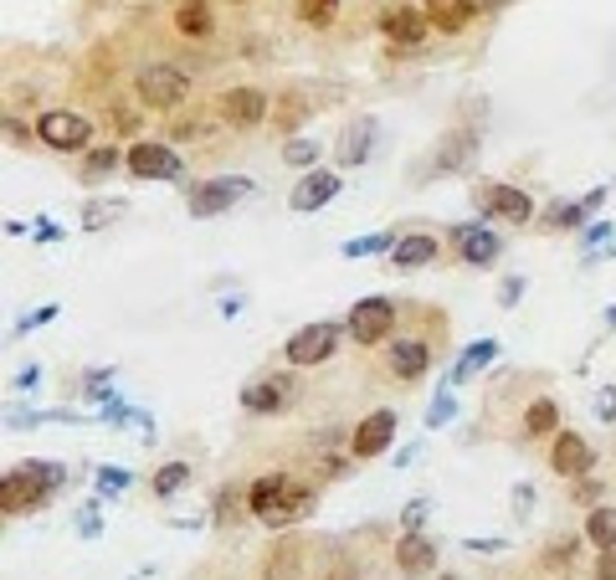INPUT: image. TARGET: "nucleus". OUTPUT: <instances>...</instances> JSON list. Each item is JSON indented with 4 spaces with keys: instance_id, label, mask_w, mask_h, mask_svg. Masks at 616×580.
Instances as JSON below:
<instances>
[{
    "instance_id": "1",
    "label": "nucleus",
    "mask_w": 616,
    "mask_h": 580,
    "mask_svg": "<svg viewBox=\"0 0 616 580\" xmlns=\"http://www.w3.org/2000/svg\"><path fill=\"white\" fill-rule=\"evenodd\" d=\"M247 508H252L268 529H288L293 519H304L308 508H313V493H308V483H298V478L268 472V478H257L252 489H247Z\"/></svg>"
},
{
    "instance_id": "2",
    "label": "nucleus",
    "mask_w": 616,
    "mask_h": 580,
    "mask_svg": "<svg viewBox=\"0 0 616 580\" xmlns=\"http://www.w3.org/2000/svg\"><path fill=\"white\" fill-rule=\"evenodd\" d=\"M62 489V468H52V462H26L21 472H11L5 483H0V504H5V514H16V508H37L47 493Z\"/></svg>"
},
{
    "instance_id": "3",
    "label": "nucleus",
    "mask_w": 616,
    "mask_h": 580,
    "mask_svg": "<svg viewBox=\"0 0 616 580\" xmlns=\"http://www.w3.org/2000/svg\"><path fill=\"white\" fill-rule=\"evenodd\" d=\"M185 88H190V83H185V73L181 67H145V73H139V98H145L149 109H175V103H181L185 98Z\"/></svg>"
},
{
    "instance_id": "4",
    "label": "nucleus",
    "mask_w": 616,
    "mask_h": 580,
    "mask_svg": "<svg viewBox=\"0 0 616 580\" xmlns=\"http://www.w3.org/2000/svg\"><path fill=\"white\" fill-rule=\"evenodd\" d=\"M391 324H396V309H391L385 298H365V304H355V313H349V329H355L360 345H381L385 334H391Z\"/></svg>"
},
{
    "instance_id": "5",
    "label": "nucleus",
    "mask_w": 616,
    "mask_h": 580,
    "mask_svg": "<svg viewBox=\"0 0 616 580\" xmlns=\"http://www.w3.org/2000/svg\"><path fill=\"white\" fill-rule=\"evenodd\" d=\"M37 134L52 149H83L88 145V134H93V124L83 119V113H47V119L37 124Z\"/></svg>"
},
{
    "instance_id": "6",
    "label": "nucleus",
    "mask_w": 616,
    "mask_h": 580,
    "mask_svg": "<svg viewBox=\"0 0 616 580\" xmlns=\"http://www.w3.org/2000/svg\"><path fill=\"white\" fill-rule=\"evenodd\" d=\"M334 340H340V329L334 324H313V329H298L288 340V360L293 365H319L334 355Z\"/></svg>"
},
{
    "instance_id": "7",
    "label": "nucleus",
    "mask_w": 616,
    "mask_h": 580,
    "mask_svg": "<svg viewBox=\"0 0 616 580\" xmlns=\"http://www.w3.org/2000/svg\"><path fill=\"white\" fill-rule=\"evenodd\" d=\"M128 170H134L139 181H175V175H181V160L164 145H134L128 149Z\"/></svg>"
},
{
    "instance_id": "8",
    "label": "nucleus",
    "mask_w": 616,
    "mask_h": 580,
    "mask_svg": "<svg viewBox=\"0 0 616 580\" xmlns=\"http://www.w3.org/2000/svg\"><path fill=\"white\" fill-rule=\"evenodd\" d=\"M221 113H226V124L252 128V124H262V119H268V98H262L257 88H236V92H226V98H221Z\"/></svg>"
},
{
    "instance_id": "9",
    "label": "nucleus",
    "mask_w": 616,
    "mask_h": 580,
    "mask_svg": "<svg viewBox=\"0 0 616 580\" xmlns=\"http://www.w3.org/2000/svg\"><path fill=\"white\" fill-rule=\"evenodd\" d=\"M591 447H586V436H576V432H560L555 436V453H550V468L555 472H565V478H576V472H586L591 468Z\"/></svg>"
},
{
    "instance_id": "10",
    "label": "nucleus",
    "mask_w": 616,
    "mask_h": 580,
    "mask_svg": "<svg viewBox=\"0 0 616 580\" xmlns=\"http://www.w3.org/2000/svg\"><path fill=\"white\" fill-rule=\"evenodd\" d=\"M381 32H385V41H396V47H421V41H427V16H421V11H385Z\"/></svg>"
},
{
    "instance_id": "11",
    "label": "nucleus",
    "mask_w": 616,
    "mask_h": 580,
    "mask_svg": "<svg viewBox=\"0 0 616 580\" xmlns=\"http://www.w3.org/2000/svg\"><path fill=\"white\" fill-rule=\"evenodd\" d=\"M391 436H396V417L391 411H375V417L360 421V432H355V453L360 457H375L391 447Z\"/></svg>"
},
{
    "instance_id": "12",
    "label": "nucleus",
    "mask_w": 616,
    "mask_h": 580,
    "mask_svg": "<svg viewBox=\"0 0 616 580\" xmlns=\"http://www.w3.org/2000/svg\"><path fill=\"white\" fill-rule=\"evenodd\" d=\"M396 565L406 570V576H432V565H436V544L427 540V534H406V540L396 544Z\"/></svg>"
},
{
    "instance_id": "13",
    "label": "nucleus",
    "mask_w": 616,
    "mask_h": 580,
    "mask_svg": "<svg viewBox=\"0 0 616 580\" xmlns=\"http://www.w3.org/2000/svg\"><path fill=\"white\" fill-rule=\"evenodd\" d=\"M252 190L247 181H211V185H200L196 190V217H217V211H226L232 200H242Z\"/></svg>"
},
{
    "instance_id": "14",
    "label": "nucleus",
    "mask_w": 616,
    "mask_h": 580,
    "mask_svg": "<svg viewBox=\"0 0 616 580\" xmlns=\"http://www.w3.org/2000/svg\"><path fill=\"white\" fill-rule=\"evenodd\" d=\"M262 580H304V544L298 540H283L278 550H272L268 570H262Z\"/></svg>"
},
{
    "instance_id": "15",
    "label": "nucleus",
    "mask_w": 616,
    "mask_h": 580,
    "mask_svg": "<svg viewBox=\"0 0 616 580\" xmlns=\"http://www.w3.org/2000/svg\"><path fill=\"white\" fill-rule=\"evenodd\" d=\"M334 196H340V181H334V175H308V181L293 190V211H319V206Z\"/></svg>"
},
{
    "instance_id": "16",
    "label": "nucleus",
    "mask_w": 616,
    "mask_h": 580,
    "mask_svg": "<svg viewBox=\"0 0 616 580\" xmlns=\"http://www.w3.org/2000/svg\"><path fill=\"white\" fill-rule=\"evenodd\" d=\"M489 211L519 226V221H529V196H525V190H514V185H493V190H489Z\"/></svg>"
},
{
    "instance_id": "17",
    "label": "nucleus",
    "mask_w": 616,
    "mask_h": 580,
    "mask_svg": "<svg viewBox=\"0 0 616 580\" xmlns=\"http://www.w3.org/2000/svg\"><path fill=\"white\" fill-rule=\"evenodd\" d=\"M283 396H288V381H262V385H247V391H242V406L257 411V417H268V411L283 406Z\"/></svg>"
},
{
    "instance_id": "18",
    "label": "nucleus",
    "mask_w": 616,
    "mask_h": 580,
    "mask_svg": "<svg viewBox=\"0 0 616 580\" xmlns=\"http://www.w3.org/2000/svg\"><path fill=\"white\" fill-rule=\"evenodd\" d=\"M175 26H181L185 37H211V0H181Z\"/></svg>"
},
{
    "instance_id": "19",
    "label": "nucleus",
    "mask_w": 616,
    "mask_h": 580,
    "mask_svg": "<svg viewBox=\"0 0 616 580\" xmlns=\"http://www.w3.org/2000/svg\"><path fill=\"white\" fill-rule=\"evenodd\" d=\"M391 370H396L401 381H417L421 370H427V349L411 345V340H406V345H391Z\"/></svg>"
},
{
    "instance_id": "20",
    "label": "nucleus",
    "mask_w": 616,
    "mask_h": 580,
    "mask_svg": "<svg viewBox=\"0 0 616 580\" xmlns=\"http://www.w3.org/2000/svg\"><path fill=\"white\" fill-rule=\"evenodd\" d=\"M586 540L596 544V550H616V508H591V519H586Z\"/></svg>"
},
{
    "instance_id": "21",
    "label": "nucleus",
    "mask_w": 616,
    "mask_h": 580,
    "mask_svg": "<svg viewBox=\"0 0 616 580\" xmlns=\"http://www.w3.org/2000/svg\"><path fill=\"white\" fill-rule=\"evenodd\" d=\"M427 16H432V26H442V32H463L468 0H427Z\"/></svg>"
},
{
    "instance_id": "22",
    "label": "nucleus",
    "mask_w": 616,
    "mask_h": 580,
    "mask_svg": "<svg viewBox=\"0 0 616 580\" xmlns=\"http://www.w3.org/2000/svg\"><path fill=\"white\" fill-rule=\"evenodd\" d=\"M463 257L478 262V268H489L493 257H498V236L493 232H463Z\"/></svg>"
},
{
    "instance_id": "23",
    "label": "nucleus",
    "mask_w": 616,
    "mask_h": 580,
    "mask_svg": "<svg viewBox=\"0 0 616 580\" xmlns=\"http://www.w3.org/2000/svg\"><path fill=\"white\" fill-rule=\"evenodd\" d=\"M432 257H436V242H432V236H406V242L396 247V262H401V268H421V262H432Z\"/></svg>"
},
{
    "instance_id": "24",
    "label": "nucleus",
    "mask_w": 616,
    "mask_h": 580,
    "mask_svg": "<svg viewBox=\"0 0 616 580\" xmlns=\"http://www.w3.org/2000/svg\"><path fill=\"white\" fill-rule=\"evenodd\" d=\"M555 417H560V406H555V400H534V406H529V417H525V432L529 436H550V432H555Z\"/></svg>"
},
{
    "instance_id": "25",
    "label": "nucleus",
    "mask_w": 616,
    "mask_h": 580,
    "mask_svg": "<svg viewBox=\"0 0 616 580\" xmlns=\"http://www.w3.org/2000/svg\"><path fill=\"white\" fill-rule=\"evenodd\" d=\"M370 134H375V124H370V119H365V124H355V134H345V145H340V160L360 164L365 149H370Z\"/></svg>"
},
{
    "instance_id": "26",
    "label": "nucleus",
    "mask_w": 616,
    "mask_h": 580,
    "mask_svg": "<svg viewBox=\"0 0 616 580\" xmlns=\"http://www.w3.org/2000/svg\"><path fill=\"white\" fill-rule=\"evenodd\" d=\"M334 11H340V0H298V21H308V26H329Z\"/></svg>"
},
{
    "instance_id": "27",
    "label": "nucleus",
    "mask_w": 616,
    "mask_h": 580,
    "mask_svg": "<svg viewBox=\"0 0 616 580\" xmlns=\"http://www.w3.org/2000/svg\"><path fill=\"white\" fill-rule=\"evenodd\" d=\"M185 478H190V472H185V462H170V468L155 472V493H175Z\"/></svg>"
},
{
    "instance_id": "28",
    "label": "nucleus",
    "mask_w": 616,
    "mask_h": 580,
    "mask_svg": "<svg viewBox=\"0 0 616 580\" xmlns=\"http://www.w3.org/2000/svg\"><path fill=\"white\" fill-rule=\"evenodd\" d=\"M283 160H288V164H304V170H308V164L319 160V145H313V139H293V145L283 149Z\"/></svg>"
},
{
    "instance_id": "29",
    "label": "nucleus",
    "mask_w": 616,
    "mask_h": 580,
    "mask_svg": "<svg viewBox=\"0 0 616 580\" xmlns=\"http://www.w3.org/2000/svg\"><path fill=\"white\" fill-rule=\"evenodd\" d=\"M381 247H391V236H360V242H349L345 252L349 257H370V252H381Z\"/></svg>"
},
{
    "instance_id": "30",
    "label": "nucleus",
    "mask_w": 616,
    "mask_h": 580,
    "mask_svg": "<svg viewBox=\"0 0 616 580\" xmlns=\"http://www.w3.org/2000/svg\"><path fill=\"white\" fill-rule=\"evenodd\" d=\"M483 360H493V345H478V349H468V355H463V370H457V375H468L472 365H483Z\"/></svg>"
},
{
    "instance_id": "31",
    "label": "nucleus",
    "mask_w": 616,
    "mask_h": 580,
    "mask_svg": "<svg viewBox=\"0 0 616 580\" xmlns=\"http://www.w3.org/2000/svg\"><path fill=\"white\" fill-rule=\"evenodd\" d=\"M596 580H616V550H601V560H596Z\"/></svg>"
},
{
    "instance_id": "32",
    "label": "nucleus",
    "mask_w": 616,
    "mask_h": 580,
    "mask_svg": "<svg viewBox=\"0 0 616 580\" xmlns=\"http://www.w3.org/2000/svg\"><path fill=\"white\" fill-rule=\"evenodd\" d=\"M124 483H128V478H124V472H119V468L98 472V489H124Z\"/></svg>"
},
{
    "instance_id": "33",
    "label": "nucleus",
    "mask_w": 616,
    "mask_h": 580,
    "mask_svg": "<svg viewBox=\"0 0 616 580\" xmlns=\"http://www.w3.org/2000/svg\"><path fill=\"white\" fill-rule=\"evenodd\" d=\"M596 483H580V489H576V498H580V504H586V508H596Z\"/></svg>"
},
{
    "instance_id": "34",
    "label": "nucleus",
    "mask_w": 616,
    "mask_h": 580,
    "mask_svg": "<svg viewBox=\"0 0 616 580\" xmlns=\"http://www.w3.org/2000/svg\"><path fill=\"white\" fill-rule=\"evenodd\" d=\"M88 170H113V149H103V155H93Z\"/></svg>"
},
{
    "instance_id": "35",
    "label": "nucleus",
    "mask_w": 616,
    "mask_h": 580,
    "mask_svg": "<svg viewBox=\"0 0 616 580\" xmlns=\"http://www.w3.org/2000/svg\"><path fill=\"white\" fill-rule=\"evenodd\" d=\"M601 417H606V421H616V396H612V391L601 396Z\"/></svg>"
},
{
    "instance_id": "36",
    "label": "nucleus",
    "mask_w": 616,
    "mask_h": 580,
    "mask_svg": "<svg viewBox=\"0 0 616 580\" xmlns=\"http://www.w3.org/2000/svg\"><path fill=\"white\" fill-rule=\"evenodd\" d=\"M493 5H504V0H468V11H493Z\"/></svg>"
}]
</instances>
